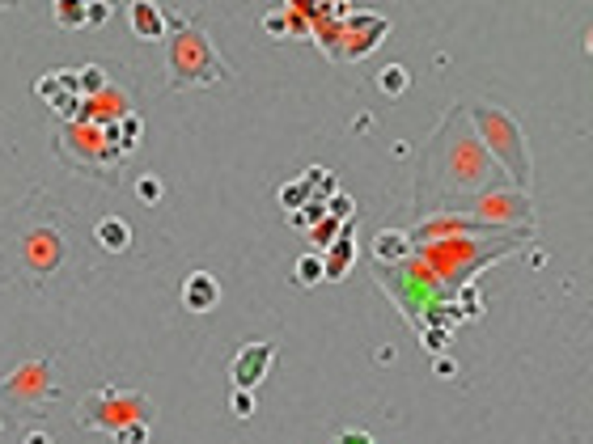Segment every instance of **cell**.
Here are the masks:
<instances>
[{"instance_id":"cell-1","label":"cell","mask_w":593,"mask_h":444,"mask_svg":"<svg viewBox=\"0 0 593 444\" xmlns=\"http://www.w3.org/2000/svg\"><path fill=\"white\" fill-rule=\"evenodd\" d=\"M224 77H229V68L212 51L204 30L178 26L174 47H170V80L174 85H212V80H224Z\"/></svg>"},{"instance_id":"cell-2","label":"cell","mask_w":593,"mask_h":444,"mask_svg":"<svg viewBox=\"0 0 593 444\" xmlns=\"http://www.w3.org/2000/svg\"><path fill=\"white\" fill-rule=\"evenodd\" d=\"M479 131H483V140H487V148L513 170L517 182H526L529 161H526V144H521V131H517L513 119L504 111H479Z\"/></svg>"},{"instance_id":"cell-3","label":"cell","mask_w":593,"mask_h":444,"mask_svg":"<svg viewBox=\"0 0 593 444\" xmlns=\"http://www.w3.org/2000/svg\"><path fill=\"white\" fill-rule=\"evenodd\" d=\"M483 258L487 250H479L475 241L466 238H449V241H436L433 250H428V275H441V280H458L462 284V275H470L475 267H483Z\"/></svg>"},{"instance_id":"cell-4","label":"cell","mask_w":593,"mask_h":444,"mask_svg":"<svg viewBox=\"0 0 593 444\" xmlns=\"http://www.w3.org/2000/svg\"><path fill=\"white\" fill-rule=\"evenodd\" d=\"M529 221V207H526V195L521 190H483L479 195V224L487 229H500V224L509 221Z\"/></svg>"},{"instance_id":"cell-5","label":"cell","mask_w":593,"mask_h":444,"mask_svg":"<svg viewBox=\"0 0 593 444\" xmlns=\"http://www.w3.org/2000/svg\"><path fill=\"white\" fill-rule=\"evenodd\" d=\"M267 364H272V348L267 343H255V348H241L238 360H233V381L241 390H250L258 381L267 377Z\"/></svg>"},{"instance_id":"cell-6","label":"cell","mask_w":593,"mask_h":444,"mask_svg":"<svg viewBox=\"0 0 593 444\" xmlns=\"http://www.w3.org/2000/svg\"><path fill=\"white\" fill-rule=\"evenodd\" d=\"M216 297H221V284H216L212 275H204V271L187 275V284H182V301H187V309L204 314V309H212V305H216Z\"/></svg>"},{"instance_id":"cell-7","label":"cell","mask_w":593,"mask_h":444,"mask_svg":"<svg viewBox=\"0 0 593 444\" xmlns=\"http://www.w3.org/2000/svg\"><path fill=\"white\" fill-rule=\"evenodd\" d=\"M131 30L140 34V38H157V34L165 30V17H161L157 4H148V0L131 4Z\"/></svg>"},{"instance_id":"cell-8","label":"cell","mask_w":593,"mask_h":444,"mask_svg":"<svg viewBox=\"0 0 593 444\" xmlns=\"http://www.w3.org/2000/svg\"><path fill=\"white\" fill-rule=\"evenodd\" d=\"M128 221H119V216H106V221L97 224V241L106 246V250H123L128 246Z\"/></svg>"},{"instance_id":"cell-9","label":"cell","mask_w":593,"mask_h":444,"mask_svg":"<svg viewBox=\"0 0 593 444\" xmlns=\"http://www.w3.org/2000/svg\"><path fill=\"white\" fill-rule=\"evenodd\" d=\"M55 17H60V21H85V4H55Z\"/></svg>"},{"instance_id":"cell-10","label":"cell","mask_w":593,"mask_h":444,"mask_svg":"<svg viewBox=\"0 0 593 444\" xmlns=\"http://www.w3.org/2000/svg\"><path fill=\"white\" fill-rule=\"evenodd\" d=\"M318 258H301V267H297V280H301V284H309V280H318Z\"/></svg>"},{"instance_id":"cell-11","label":"cell","mask_w":593,"mask_h":444,"mask_svg":"<svg viewBox=\"0 0 593 444\" xmlns=\"http://www.w3.org/2000/svg\"><path fill=\"white\" fill-rule=\"evenodd\" d=\"M140 199H145V204H157V199H161V182H157V178H145V182H140Z\"/></svg>"},{"instance_id":"cell-12","label":"cell","mask_w":593,"mask_h":444,"mask_svg":"<svg viewBox=\"0 0 593 444\" xmlns=\"http://www.w3.org/2000/svg\"><path fill=\"white\" fill-rule=\"evenodd\" d=\"M106 13H111V4H85V21H89V26L106 21Z\"/></svg>"},{"instance_id":"cell-13","label":"cell","mask_w":593,"mask_h":444,"mask_svg":"<svg viewBox=\"0 0 593 444\" xmlns=\"http://www.w3.org/2000/svg\"><path fill=\"white\" fill-rule=\"evenodd\" d=\"M399 85H402V72H399V68H394V72H382V89H385V94H390V89H399Z\"/></svg>"},{"instance_id":"cell-14","label":"cell","mask_w":593,"mask_h":444,"mask_svg":"<svg viewBox=\"0 0 593 444\" xmlns=\"http://www.w3.org/2000/svg\"><path fill=\"white\" fill-rule=\"evenodd\" d=\"M589 51H593V34H589Z\"/></svg>"}]
</instances>
